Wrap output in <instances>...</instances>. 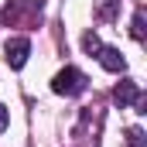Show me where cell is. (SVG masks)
<instances>
[{"label":"cell","mask_w":147,"mask_h":147,"mask_svg":"<svg viewBox=\"0 0 147 147\" xmlns=\"http://www.w3.org/2000/svg\"><path fill=\"white\" fill-rule=\"evenodd\" d=\"M51 89H55L58 96H79V92L86 89V75L79 72V69H72V65H65L62 72L51 79Z\"/></svg>","instance_id":"1"},{"label":"cell","mask_w":147,"mask_h":147,"mask_svg":"<svg viewBox=\"0 0 147 147\" xmlns=\"http://www.w3.org/2000/svg\"><path fill=\"white\" fill-rule=\"evenodd\" d=\"M28 55H31V41L28 38H10L7 41V65L10 69H24Z\"/></svg>","instance_id":"2"},{"label":"cell","mask_w":147,"mask_h":147,"mask_svg":"<svg viewBox=\"0 0 147 147\" xmlns=\"http://www.w3.org/2000/svg\"><path fill=\"white\" fill-rule=\"evenodd\" d=\"M96 58H99V65H103L106 72H123V69H127V58L120 55V48H106V45H103V48L96 51Z\"/></svg>","instance_id":"3"},{"label":"cell","mask_w":147,"mask_h":147,"mask_svg":"<svg viewBox=\"0 0 147 147\" xmlns=\"http://www.w3.org/2000/svg\"><path fill=\"white\" fill-rule=\"evenodd\" d=\"M113 99H116L120 106H134V103H140V86H137L134 79H123V82L116 86Z\"/></svg>","instance_id":"4"},{"label":"cell","mask_w":147,"mask_h":147,"mask_svg":"<svg viewBox=\"0 0 147 147\" xmlns=\"http://www.w3.org/2000/svg\"><path fill=\"white\" fill-rule=\"evenodd\" d=\"M144 144H147L144 130H140V127H130V130H127V137H123V147H144Z\"/></svg>","instance_id":"5"},{"label":"cell","mask_w":147,"mask_h":147,"mask_svg":"<svg viewBox=\"0 0 147 147\" xmlns=\"http://www.w3.org/2000/svg\"><path fill=\"white\" fill-rule=\"evenodd\" d=\"M82 48H86L89 55H96V51L103 48V41H99V38H96V34H86V38H82Z\"/></svg>","instance_id":"6"},{"label":"cell","mask_w":147,"mask_h":147,"mask_svg":"<svg viewBox=\"0 0 147 147\" xmlns=\"http://www.w3.org/2000/svg\"><path fill=\"white\" fill-rule=\"evenodd\" d=\"M134 38H137V41H144V10H137V14H134Z\"/></svg>","instance_id":"7"},{"label":"cell","mask_w":147,"mask_h":147,"mask_svg":"<svg viewBox=\"0 0 147 147\" xmlns=\"http://www.w3.org/2000/svg\"><path fill=\"white\" fill-rule=\"evenodd\" d=\"M7 120H10V113H7V106H0V134L7 130Z\"/></svg>","instance_id":"8"}]
</instances>
